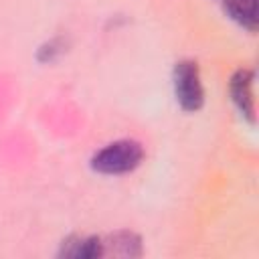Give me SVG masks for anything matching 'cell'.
<instances>
[{
    "mask_svg": "<svg viewBox=\"0 0 259 259\" xmlns=\"http://www.w3.org/2000/svg\"><path fill=\"white\" fill-rule=\"evenodd\" d=\"M105 255H119V257H140L142 255V239L134 231H115L103 241Z\"/></svg>",
    "mask_w": 259,
    "mask_h": 259,
    "instance_id": "cell-6",
    "label": "cell"
},
{
    "mask_svg": "<svg viewBox=\"0 0 259 259\" xmlns=\"http://www.w3.org/2000/svg\"><path fill=\"white\" fill-rule=\"evenodd\" d=\"M103 255H105L103 239L95 235L89 237L71 235L61 243L59 249V257H73V259H97Z\"/></svg>",
    "mask_w": 259,
    "mask_h": 259,
    "instance_id": "cell-4",
    "label": "cell"
},
{
    "mask_svg": "<svg viewBox=\"0 0 259 259\" xmlns=\"http://www.w3.org/2000/svg\"><path fill=\"white\" fill-rule=\"evenodd\" d=\"M172 87H174V97L184 111L194 113L204 105V87L200 81V69L196 61L182 59L174 65Z\"/></svg>",
    "mask_w": 259,
    "mask_h": 259,
    "instance_id": "cell-2",
    "label": "cell"
},
{
    "mask_svg": "<svg viewBox=\"0 0 259 259\" xmlns=\"http://www.w3.org/2000/svg\"><path fill=\"white\" fill-rule=\"evenodd\" d=\"M253 81H255V73L247 67H241L233 73L231 81H229V93L231 99L235 103V107L239 109V113L249 121L255 123V97H253Z\"/></svg>",
    "mask_w": 259,
    "mask_h": 259,
    "instance_id": "cell-3",
    "label": "cell"
},
{
    "mask_svg": "<svg viewBox=\"0 0 259 259\" xmlns=\"http://www.w3.org/2000/svg\"><path fill=\"white\" fill-rule=\"evenodd\" d=\"M144 160V148L136 140H115L93 154L91 168L99 174L117 176L136 170Z\"/></svg>",
    "mask_w": 259,
    "mask_h": 259,
    "instance_id": "cell-1",
    "label": "cell"
},
{
    "mask_svg": "<svg viewBox=\"0 0 259 259\" xmlns=\"http://www.w3.org/2000/svg\"><path fill=\"white\" fill-rule=\"evenodd\" d=\"M63 53V45H61V38H53V40H49L42 49H40V53H38V59L42 61V63H47V61H53L57 55H61Z\"/></svg>",
    "mask_w": 259,
    "mask_h": 259,
    "instance_id": "cell-7",
    "label": "cell"
},
{
    "mask_svg": "<svg viewBox=\"0 0 259 259\" xmlns=\"http://www.w3.org/2000/svg\"><path fill=\"white\" fill-rule=\"evenodd\" d=\"M223 10L233 22H237L245 30H249V32L257 30V26H259L257 0H225Z\"/></svg>",
    "mask_w": 259,
    "mask_h": 259,
    "instance_id": "cell-5",
    "label": "cell"
}]
</instances>
